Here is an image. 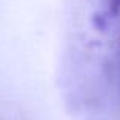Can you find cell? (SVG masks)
<instances>
[{"instance_id": "6da1fadb", "label": "cell", "mask_w": 120, "mask_h": 120, "mask_svg": "<svg viewBox=\"0 0 120 120\" xmlns=\"http://www.w3.org/2000/svg\"><path fill=\"white\" fill-rule=\"evenodd\" d=\"M114 3H116V5H119V6H120V0H114Z\"/></svg>"}]
</instances>
